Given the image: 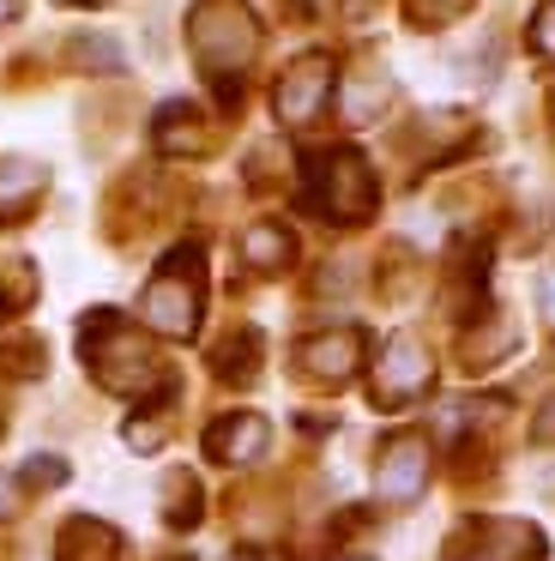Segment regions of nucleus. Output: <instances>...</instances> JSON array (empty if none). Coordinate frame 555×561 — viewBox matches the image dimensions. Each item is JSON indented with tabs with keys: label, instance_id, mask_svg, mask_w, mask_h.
<instances>
[{
	"label": "nucleus",
	"instance_id": "1",
	"mask_svg": "<svg viewBox=\"0 0 555 561\" xmlns=\"http://www.w3.org/2000/svg\"><path fill=\"white\" fill-rule=\"evenodd\" d=\"M308 206L326 211L332 224H362L374 211V175L356 151H326L314 158V175H308Z\"/></svg>",
	"mask_w": 555,
	"mask_h": 561
},
{
	"label": "nucleus",
	"instance_id": "2",
	"mask_svg": "<svg viewBox=\"0 0 555 561\" xmlns=\"http://www.w3.org/2000/svg\"><path fill=\"white\" fill-rule=\"evenodd\" d=\"M84 327H91L97 339H109V351L84 344V356L97 363V380H103V387H115V392H139V387H157V380H163V363H157V356L145 351L139 339H127L121 314H84Z\"/></svg>",
	"mask_w": 555,
	"mask_h": 561
},
{
	"label": "nucleus",
	"instance_id": "3",
	"mask_svg": "<svg viewBox=\"0 0 555 561\" xmlns=\"http://www.w3.org/2000/svg\"><path fill=\"white\" fill-rule=\"evenodd\" d=\"M188 266H200V254L181 248V254L163 260V272L145 290V320L157 332H169V339H193V327H200V278Z\"/></svg>",
	"mask_w": 555,
	"mask_h": 561
},
{
	"label": "nucleus",
	"instance_id": "4",
	"mask_svg": "<svg viewBox=\"0 0 555 561\" xmlns=\"http://www.w3.org/2000/svg\"><path fill=\"white\" fill-rule=\"evenodd\" d=\"M193 49H200L205 73H236V67L253 55L248 13H241V7H229V0L200 7V19H193Z\"/></svg>",
	"mask_w": 555,
	"mask_h": 561
},
{
	"label": "nucleus",
	"instance_id": "5",
	"mask_svg": "<svg viewBox=\"0 0 555 561\" xmlns=\"http://www.w3.org/2000/svg\"><path fill=\"white\" fill-rule=\"evenodd\" d=\"M429 380H434V363H429V351H422L417 339H386V351H381V368H374V399L381 404H405V399H422L429 392Z\"/></svg>",
	"mask_w": 555,
	"mask_h": 561
},
{
	"label": "nucleus",
	"instance_id": "6",
	"mask_svg": "<svg viewBox=\"0 0 555 561\" xmlns=\"http://www.w3.org/2000/svg\"><path fill=\"white\" fill-rule=\"evenodd\" d=\"M422 483H429V440H422V435L386 440L381 471H374V489H381L386 501H417Z\"/></svg>",
	"mask_w": 555,
	"mask_h": 561
},
{
	"label": "nucleus",
	"instance_id": "7",
	"mask_svg": "<svg viewBox=\"0 0 555 561\" xmlns=\"http://www.w3.org/2000/svg\"><path fill=\"white\" fill-rule=\"evenodd\" d=\"M326 91H332V61H326V55H308V61H296L284 73V85H278V115H284L290 127L314 122V115L326 110Z\"/></svg>",
	"mask_w": 555,
	"mask_h": 561
},
{
	"label": "nucleus",
	"instance_id": "8",
	"mask_svg": "<svg viewBox=\"0 0 555 561\" xmlns=\"http://www.w3.org/2000/svg\"><path fill=\"white\" fill-rule=\"evenodd\" d=\"M265 440H272V428H265V416H253V411H236V416H224V423L205 428V453H212L217 465H248V459H260Z\"/></svg>",
	"mask_w": 555,
	"mask_h": 561
},
{
	"label": "nucleus",
	"instance_id": "9",
	"mask_svg": "<svg viewBox=\"0 0 555 561\" xmlns=\"http://www.w3.org/2000/svg\"><path fill=\"white\" fill-rule=\"evenodd\" d=\"M362 363V332H320V339L302 344V368H314L320 380H344Z\"/></svg>",
	"mask_w": 555,
	"mask_h": 561
},
{
	"label": "nucleus",
	"instance_id": "10",
	"mask_svg": "<svg viewBox=\"0 0 555 561\" xmlns=\"http://www.w3.org/2000/svg\"><path fill=\"white\" fill-rule=\"evenodd\" d=\"M43 163L31 158H7L0 163V218H19V211L36 206V194H43Z\"/></svg>",
	"mask_w": 555,
	"mask_h": 561
},
{
	"label": "nucleus",
	"instance_id": "11",
	"mask_svg": "<svg viewBox=\"0 0 555 561\" xmlns=\"http://www.w3.org/2000/svg\"><path fill=\"white\" fill-rule=\"evenodd\" d=\"M115 531L97 519H72L67 531H60V561H115Z\"/></svg>",
	"mask_w": 555,
	"mask_h": 561
},
{
	"label": "nucleus",
	"instance_id": "12",
	"mask_svg": "<svg viewBox=\"0 0 555 561\" xmlns=\"http://www.w3.org/2000/svg\"><path fill=\"white\" fill-rule=\"evenodd\" d=\"M241 254H248L253 266L272 272V266H284V260H290V236H284V230H272V224H260V230L241 236Z\"/></svg>",
	"mask_w": 555,
	"mask_h": 561
},
{
	"label": "nucleus",
	"instance_id": "13",
	"mask_svg": "<svg viewBox=\"0 0 555 561\" xmlns=\"http://www.w3.org/2000/svg\"><path fill=\"white\" fill-rule=\"evenodd\" d=\"M531 49H537V55H550V61H555V0L543 7L537 19H531Z\"/></svg>",
	"mask_w": 555,
	"mask_h": 561
},
{
	"label": "nucleus",
	"instance_id": "14",
	"mask_svg": "<svg viewBox=\"0 0 555 561\" xmlns=\"http://www.w3.org/2000/svg\"><path fill=\"white\" fill-rule=\"evenodd\" d=\"M60 477H67L60 459H31V483H60Z\"/></svg>",
	"mask_w": 555,
	"mask_h": 561
},
{
	"label": "nucleus",
	"instance_id": "15",
	"mask_svg": "<svg viewBox=\"0 0 555 561\" xmlns=\"http://www.w3.org/2000/svg\"><path fill=\"white\" fill-rule=\"evenodd\" d=\"M537 440H555V399L543 404V423H537Z\"/></svg>",
	"mask_w": 555,
	"mask_h": 561
},
{
	"label": "nucleus",
	"instance_id": "16",
	"mask_svg": "<svg viewBox=\"0 0 555 561\" xmlns=\"http://www.w3.org/2000/svg\"><path fill=\"white\" fill-rule=\"evenodd\" d=\"M12 495H19V477H0V513H12Z\"/></svg>",
	"mask_w": 555,
	"mask_h": 561
},
{
	"label": "nucleus",
	"instance_id": "17",
	"mask_svg": "<svg viewBox=\"0 0 555 561\" xmlns=\"http://www.w3.org/2000/svg\"><path fill=\"white\" fill-rule=\"evenodd\" d=\"M543 314L555 320V272H550V278H543Z\"/></svg>",
	"mask_w": 555,
	"mask_h": 561
},
{
	"label": "nucleus",
	"instance_id": "18",
	"mask_svg": "<svg viewBox=\"0 0 555 561\" xmlns=\"http://www.w3.org/2000/svg\"><path fill=\"white\" fill-rule=\"evenodd\" d=\"M229 561H278V556H260V549H236Z\"/></svg>",
	"mask_w": 555,
	"mask_h": 561
},
{
	"label": "nucleus",
	"instance_id": "19",
	"mask_svg": "<svg viewBox=\"0 0 555 561\" xmlns=\"http://www.w3.org/2000/svg\"><path fill=\"white\" fill-rule=\"evenodd\" d=\"M12 13H19V0H0V25H7Z\"/></svg>",
	"mask_w": 555,
	"mask_h": 561
},
{
	"label": "nucleus",
	"instance_id": "20",
	"mask_svg": "<svg viewBox=\"0 0 555 561\" xmlns=\"http://www.w3.org/2000/svg\"><path fill=\"white\" fill-rule=\"evenodd\" d=\"M175 561H181V556H175Z\"/></svg>",
	"mask_w": 555,
	"mask_h": 561
}]
</instances>
